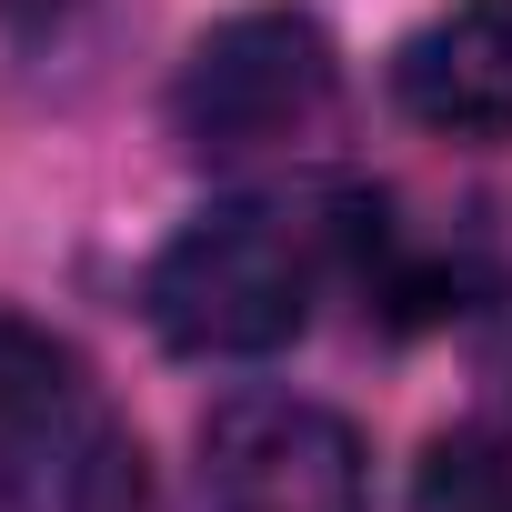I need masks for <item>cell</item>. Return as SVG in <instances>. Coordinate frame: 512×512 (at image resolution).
<instances>
[{
    "label": "cell",
    "mask_w": 512,
    "mask_h": 512,
    "mask_svg": "<svg viewBox=\"0 0 512 512\" xmlns=\"http://www.w3.org/2000/svg\"><path fill=\"white\" fill-rule=\"evenodd\" d=\"M141 312L161 332V352L181 362H262L282 342H302L312 322V241L282 211H201L151 251Z\"/></svg>",
    "instance_id": "cell-1"
},
{
    "label": "cell",
    "mask_w": 512,
    "mask_h": 512,
    "mask_svg": "<svg viewBox=\"0 0 512 512\" xmlns=\"http://www.w3.org/2000/svg\"><path fill=\"white\" fill-rule=\"evenodd\" d=\"M332 31L312 11H282V0H262V11H231L191 41L181 81H171V131L191 161L211 171H241V161H272L292 141L322 131L332 111Z\"/></svg>",
    "instance_id": "cell-2"
},
{
    "label": "cell",
    "mask_w": 512,
    "mask_h": 512,
    "mask_svg": "<svg viewBox=\"0 0 512 512\" xmlns=\"http://www.w3.org/2000/svg\"><path fill=\"white\" fill-rule=\"evenodd\" d=\"M211 512H362V432L312 392H231L201 412Z\"/></svg>",
    "instance_id": "cell-3"
},
{
    "label": "cell",
    "mask_w": 512,
    "mask_h": 512,
    "mask_svg": "<svg viewBox=\"0 0 512 512\" xmlns=\"http://www.w3.org/2000/svg\"><path fill=\"white\" fill-rule=\"evenodd\" d=\"M392 101L442 141H512V0H452L392 51Z\"/></svg>",
    "instance_id": "cell-4"
},
{
    "label": "cell",
    "mask_w": 512,
    "mask_h": 512,
    "mask_svg": "<svg viewBox=\"0 0 512 512\" xmlns=\"http://www.w3.org/2000/svg\"><path fill=\"white\" fill-rule=\"evenodd\" d=\"M101 432L111 422L91 402L81 352L31 312H0V462L11 472H71Z\"/></svg>",
    "instance_id": "cell-5"
},
{
    "label": "cell",
    "mask_w": 512,
    "mask_h": 512,
    "mask_svg": "<svg viewBox=\"0 0 512 512\" xmlns=\"http://www.w3.org/2000/svg\"><path fill=\"white\" fill-rule=\"evenodd\" d=\"M412 512H512V452L502 442H432L422 482H412Z\"/></svg>",
    "instance_id": "cell-6"
},
{
    "label": "cell",
    "mask_w": 512,
    "mask_h": 512,
    "mask_svg": "<svg viewBox=\"0 0 512 512\" xmlns=\"http://www.w3.org/2000/svg\"><path fill=\"white\" fill-rule=\"evenodd\" d=\"M0 512H21V472L11 462H0Z\"/></svg>",
    "instance_id": "cell-7"
}]
</instances>
